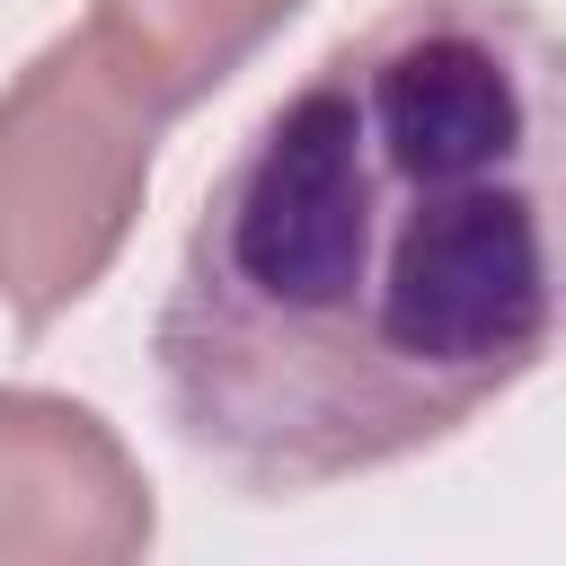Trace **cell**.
I'll list each match as a JSON object with an SVG mask.
<instances>
[{
  "mask_svg": "<svg viewBox=\"0 0 566 566\" xmlns=\"http://www.w3.org/2000/svg\"><path fill=\"white\" fill-rule=\"evenodd\" d=\"M557 27L389 0L203 186L150 327L177 442L239 495H318L513 398L557 336Z\"/></svg>",
  "mask_w": 566,
  "mask_h": 566,
  "instance_id": "cell-1",
  "label": "cell"
},
{
  "mask_svg": "<svg viewBox=\"0 0 566 566\" xmlns=\"http://www.w3.org/2000/svg\"><path fill=\"white\" fill-rule=\"evenodd\" d=\"M159 531L142 460L62 389H0V566H124Z\"/></svg>",
  "mask_w": 566,
  "mask_h": 566,
  "instance_id": "cell-3",
  "label": "cell"
},
{
  "mask_svg": "<svg viewBox=\"0 0 566 566\" xmlns=\"http://www.w3.org/2000/svg\"><path fill=\"white\" fill-rule=\"evenodd\" d=\"M168 124L88 27L53 35L0 88V310L18 336H44L106 283Z\"/></svg>",
  "mask_w": 566,
  "mask_h": 566,
  "instance_id": "cell-2",
  "label": "cell"
},
{
  "mask_svg": "<svg viewBox=\"0 0 566 566\" xmlns=\"http://www.w3.org/2000/svg\"><path fill=\"white\" fill-rule=\"evenodd\" d=\"M301 18V0H88V35L168 106H203L230 71H248L283 27Z\"/></svg>",
  "mask_w": 566,
  "mask_h": 566,
  "instance_id": "cell-4",
  "label": "cell"
}]
</instances>
